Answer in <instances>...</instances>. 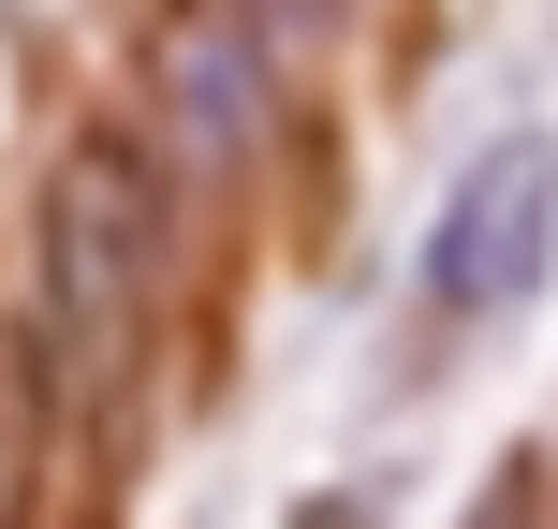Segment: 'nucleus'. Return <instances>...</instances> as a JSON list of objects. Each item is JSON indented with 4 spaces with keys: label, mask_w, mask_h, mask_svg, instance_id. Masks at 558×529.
<instances>
[{
    "label": "nucleus",
    "mask_w": 558,
    "mask_h": 529,
    "mask_svg": "<svg viewBox=\"0 0 558 529\" xmlns=\"http://www.w3.org/2000/svg\"><path fill=\"white\" fill-rule=\"evenodd\" d=\"M162 251H177V177L147 133H104L88 118L74 147L45 163V221H29V368H45L59 412H88V397L133 368L147 309H162Z\"/></svg>",
    "instance_id": "f257e3e1"
},
{
    "label": "nucleus",
    "mask_w": 558,
    "mask_h": 529,
    "mask_svg": "<svg viewBox=\"0 0 558 529\" xmlns=\"http://www.w3.org/2000/svg\"><path fill=\"white\" fill-rule=\"evenodd\" d=\"M147 118H162V177H251V147L279 118V29L251 0H162Z\"/></svg>",
    "instance_id": "f03ea898"
},
{
    "label": "nucleus",
    "mask_w": 558,
    "mask_h": 529,
    "mask_svg": "<svg viewBox=\"0 0 558 529\" xmlns=\"http://www.w3.org/2000/svg\"><path fill=\"white\" fill-rule=\"evenodd\" d=\"M544 251H558V147L500 133L441 192V221H426V309H441V324H500V309L544 279Z\"/></svg>",
    "instance_id": "7ed1b4c3"
},
{
    "label": "nucleus",
    "mask_w": 558,
    "mask_h": 529,
    "mask_svg": "<svg viewBox=\"0 0 558 529\" xmlns=\"http://www.w3.org/2000/svg\"><path fill=\"white\" fill-rule=\"evenodd\" d=\"M471 529H544V515H530V471H500V485H485V501H471Z\"/></svg>",
    "instance_id": "20e7f679"
},
{
    "label": "nucleus",
    "mask_w": 558,
    "mask_h": 529,
    "mask_svg": "<svg viewBox=\"0 0 558 529\" xmlns=\"http://www.w3.org/2000/svg\"><path fill=\"white\" fill-rule=\"evenodd\" d=\"M251 15L279 29V45H294V29H324V15H338V0H251Z\"/></svg>",
    "instance_id": "39448f33"
},
{
    "label": "nucleus",
    "mask_w": 558,
    "mask_h": 529,
    "mask_svg": "<svg viewBox=\"0 0 558 529\" xmlns=\"http://www.w3.org/2000/svg\"><path fill=\"white\" fill-rule=\"evenodd\" d=\"M294 529H367V515H353V501H308V515H294Z\"/></svg>",
    "instance_id": "423d86ee"
}]
</instances>
